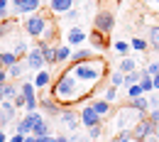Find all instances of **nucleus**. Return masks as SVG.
<instances>
[{
    "label": "nucleus",
    "mask_w": 159,
    "mask_h": 142,
    "mask_svg": "<svg viewBox=\"0 0 159 142\" xmlns=\"http://www.w3.org/2000/svg\"><path fill=\"white\" fill-rule=\"evenodd\" d=\"M79 115H81V125H83V127H96V125H103V115L96 113V108H93L91 103L81 108Z\"/></svg>",
    "instance_id": "7"
},
{
    "label": "nucleus",
    "mask_w": 159,
    "mask_h": 142,
    "mask_svg": "<svg viewBox=\"0 0 159 142\" xmlns=\"http://www.w3.org/2000/svg\"><path fill=\"white\" fill-rule=\"evenodd\" d=\"M154 130H157V125H154V122L144 115V118H142V120L135 125V130H132V140L147 142V137H149V135H154Z\"/></svg>",
    "instance_id": "4"
},
{
    "label": "nucleus",
    "mask_w": 159,
    "mask_h": 142,
    "mask_svg": "<svg viewBox=\"0 0 159 142\" xmlns=\"http://www.w3.org/2000/svg\"><path fill=\"white\" fill-rule=\"evenodd\" d=\"M10 7L15 17H27L32 12H39L42 0H10Z\"/></svg>",
    "instance_id": "3"
},
{
    "label": "nucleus",
    "mask_w": 159,
    "mask_h": 142,
    "mask_svg": "<svg viewBox=\"0 0 159 142\" xmlns=\"http://www.w3.org/2000/svg\"><path fill=\"white\" fill-rule=\"evenodd\" d=\"M10 12H12L10 0H0V22H2V20H10Z\"/></svg>",
    "instance_id": "26"
},
{
    "label": "nucleus",
    "mask_w": 159,
    "mask_h": 142,
    "mask_svg": "<svg viewBox=\"0 0 159 142\" xmlns=\"http://www.w3.org/2000/svg\"><path fill=\"white\" fill-rule=\"evenodd\" d=\"M147 105H149V110H159V96L152 91V93H147Z\"/></svg>",
    "instance_id": "34"
},
{
    "label": "nucleus",
    "mask_w": 159,
    "mask_h": 142,
    "mask_svg": "<svg viewBox=\"0 0 159 142\" xmlns=\"http://www.w3.org/2000/svg\"><path fill=\"white\" fill-rule=\"evenodd\" d=\"M34 86H37V88H47V86H49V83H52V74H49V71H47V69H42V71H37V76H34Z\"/></svg>",
    "instance_id": "17"
},
{
    "label": "nucleus",
    "mask_w": 159,
    "mask_h": 142,
    "mask_svg": "<svg viewBox=\"0 0 159 142\" xmlns=\"http://www.w3.org/2000/svg\"><path fill=\"white\" fill-rule=\"evenodd\" d=\"M37 137V135H34ZM37 142H57V137H52V135H44V137H37Z\"/></svg>",
    "instance_id": "47"
},
{
    "label": "nucleus",
    "mask_w": 159,
    "mask_h": 142,
    "mask_svg": "<svg viewBox=\"0 0 159 142\" xmlns=\"http://www.w3.org/2000/svg\"><path fill=\"white\" fill-rule=\"evenodd\" d=\"M25 137H27V135H20V132H15V135H12V137H10L7 142H25Z\"/></svg>",
    "instance_id": "46"
},
{
    "label": "nucleus",
    "mask_w": 159,
    "mask_h": 142,
    "mask_svg": "<svg viewBox=\"0 0 159 142\" xmlns=\"http://www.w3.org/2000/svg\"><path fill=\"white\" fill-rule=\"evenodd\" d=\"M17 93H20V88H17V86H15L12 81H7V83H5V101H12V98H15Z\"/></svg>",
    "instance_id": "27"
},
{
    "label": "nucleus",
    "mask_w": 159,
    "mask_h": 142,
    "mask_svg": "<svg viewBox=\"0 0 159 142\" xmlns=\"http://www.w3.org/2000/svg\"><path fill=\"white\" fill-rule=\"evenodd\" d=\"M113 47H115V52H120L122 57L127 54V49H132V47H130V42H122V39H118L115 44H113Z\"/></svg>",
    "instance_id": "38"
},
{
    "label": "nucleus",
    "mask_w": 159,
    "mask_h": 142,
    "mask_svg": "<svg viewBox=\"0 0 159 142\" xmlns=\"http://www.w3.org/2000/svg\"><path fill=\"white\" fill-rule=\"evenodd\" d=\"M147 71H149V76H154V74H159V61H152V64L147 66Z\"/></svg>",
    "instance_id": "44"
},
{
    "label": "nucleus",
    "mask_w": 159,
    "mask_h": 142,
    "mask_svg": "<svg viewBox=\"0 0 159 142\" xmlns=\"http://www.w3.org/2000/svg\"><path fill=\"white\" fill-rule=\"evenodd\" d=\"M22 30H25L27 37H34V39H42V42H52L54 32H57L54 22L49 20L47 15H42V12L27 15V17L22 20Z\"/></svg>",
    "instance_id": "1"
},
{
    "label": "nucleus",
    "mask_w": 159,
    "mask_h": 142,
    "mask_svg": "<svg viewBox=\"0 0 159 142\" xmlns=\"http://www.w3.org/2000/svg\"><path fill=\"white\" fill-rule=\"evenodd\" d=\"M57 142H69V137H64V135H61V137H57Z\"/></svg>",
    "instance_id": "52"
},
{
    "label": "nucleus",
    "mask_w": 159,
    "mask_h": 142,
    "mask_svg": "<svg viewBox=\"0 0 159 142\" xmlns=\"http://www.w3.org/2000/svg\"><path fill=\"white\" fill-rule=\"evenodd\" d=\"M91 105L96 108V113H98V115H108V113H110V103L105 101V98H98V101H93Z\"/></svg>",
    "instance_id": "23"
},
{
    "label": "nucleus",
    "mask_w": 159,
    "mask_h": 142,
    "mask_svg": "<svg viewBox=\"0 0 159 142\" xmlns=\"http://www.w3.org/2000/svg\"><path fill=\"white\" fill-rule=\"evenodd\" d=\"M152 81H154V91H159V74H154V76H152Z\"/></svg>",
    "instance_id": "49"
},
{
    "label": "nucleus",
    "mask_w": 159,
    "mask_h": 142,
    "mask_svg": "<svg viewBox=\"0 0 159 142\" xmlns=\"http://www.w3.org/2000/svg\"><path fill=\"white\" fill-rule=\"evenodd\" d=\"M39 108L44 110V115H59L64 110V105L57 98H39Z\"/></svg>",
    "instance_id": "11"
},
{
    "label": "nucleus",
    "mask_w": 159,
    "mask_h": 142,
    "mask_svg": "<svg viewBox=\"0 0 159 142\" xmlns=\"http://www.w3.org/2000/svg\"><path fill=\"white\" fill-rule=\"evenodd\" d=\"M37 108H39V98H30L25 103V113H34Z\"/></svg>",
    "instance_id": "39"
},
{
    "label": "nucleus",
    "mask_w": 159,
    "mask_h": 142,
    "mask_svg": "<svg viewBox=\"0 0 159 142\" xmlns=\"http://www.w3.org/2000/svg\"><path fill=\"white\" fill-rule=\"evenodd\" d=\"M64 20H66V22H76V20H79V10L71 7L69 12H64Z\"/></svg>",
    "instance_id": "40"
},
{
    "label": "nucleus",
    "mask_w": 159,
    "mask_h": 142,
    "mask_svg": "<svg viewBox=\"0 0 159 142\" xmlns=\"http://www.w3.org/2000/svg\"><path fill=\"white\" fill-rule=\"evenodd\" d=\"M108 34H103V32H98V30H93V32H88V42L93 44V49L96 52H103L105 47H108V39H105Z\"/></svg>",
    "instance_id": "13"
},
{
    "label": "nucleus",
    "mask_w": 159,
    "mask_h": 142,
    "mask_svg": "<svg viewBox=\"0 0 159 142\" xmlns=\"http://www.w3.org/2000/svg\"><path fill=\"white\" fill-rule=\"evenodd\" d=\"M66 59H71V49L69 47H57V64H64Z\"/></svg>",
    "instance_id": "28"
},
{
    "label": "nucleus",
    "mask_w": 159,
    "mask_h": 142,
    "mask_svg": "<svg viewBox=\"0 0 159 142\" xmlns=\"http://www.w3.org/2000/svg\"><path fill=\"white\" fill-rule=\"evenodd\" d=\"M100 132H103V125H96V127H88V137L91 140H98Z\"/></svg>",
    "instance_id": "41"
},
{
    "label": "nucleus",
    "mask_w": 159,
    "mask_h": 142,
    "mask_svg": "<svg viewBox=\"0 0 159 142\" xmlns=\"http://www.w3.org/2000/svg\"><path fill=\"white\" fill-rule=\"evenodd\" d=\"M110 86H125V74L122 71H115L110 76Z\"/></svg>",
    "instance_id": "37"
},
{
    "label": "nucleus",
    "mask_w": 159,
    "mask_h": 142,
    "mask_svg": "<svg viewBox=\"0 0 159 142\" xmlns=\"http://www.w3.org/2000/svg\"><path fill=\"white\" fill-rule=\"evenodd\" d=\"M25 59H27V61H25V66H27V69H32V71H42V69H44V64H47L39 47H32V49L27 52V57H25Z\"/></svg>",
    "instance_id": "8"
},
{
    "label": "nucleus",
    "mask_w": 159,
    "mask_h": 142,
    "mask_svg": "<svg viewBox=\"0 0 159 142\" xmlns=\"http://www.w3.org/2000/svg\"><path fill=\"white\" fill-rule=\"evenodd\" d=\"M113 142H137V140H132V132L130 130H120L118 137H113Z\"/></svg>",
    "instance_id": "31"
},
{
    "label": "nucleus",
    "mask_w": 159,
    "mask_h": 142,
    "mask_svg": "<svg viewBox=\"0 0 159 142\" xmlns=\"http://www.w3.org/2000/svg\"><path fill=\"white\" fill-rule=\"evenodd\" d=\"M157 2H159V0H157Z\"/></svg>",
    "instance_id": "53"
},
{
    "label": "nucleus",
    "mask_w": 159,
    "mask_h": 142,
    "mask_svg": "<svg viewBox=\"0 0 159 142\" xmlns=\"http://www.w3.org/2000/svg\"><path fill=\"white\" fill-rule=\"evenodd\" d=\"M37 47L42 49V54H44V61L47 64H57V47H52L49 42H37Z\"/></svg>",
    "instance_id": "15"
},
{
    "label": "nucleus",
    "mask_w": 159,
    "mask_h": 142,
    "mask_svg": "<svg viewBox=\"0 0 159 142\" xmlns=\"http://www.w3.org/2000/svg\"><path fill=\"white\" fill-rule=\"evenodd\" d=\"M122 74H130V71H137V61L135 59H130V57H122L120 59V66H118Z\"/></svg>",
    "instance_id": "21"
},
{
    "label": "nucleus",
    "mask_w": 159,
    "mask_h": 142,
    "mask_svg": "<svg viewBox=\"0 0 159 142\" xmlns=\"http://www.w3.org/2000/svg\"><path fill=\"white\" fill-rule=\"evenodd\" d=\"M12 103H15V108H25V103H27V98H25L22 93H17V96L12 98Z\"/></svg>",
    "instance_id": "42"
},
{
    "label": "nucleus",
    "mask_w": 159,
    "mask_h": 142,
    "mask_svg": "<svg viewBox=\"0 0 159 142\" xmlns=\"http://www.w3.org/2000/svg\"><path fill=\"white\" fill-rule=\"evenodd\" d=\"M139 79H142V71H130V74H125V88L127 86H135V83H139Z\"/></svg>",
    "instance_id": "25"
},
{
    "label": "nucleus",
    "mask_w": 159,
    "mask_h": 142,
    "mask_svg": "<svg viewBox=\"0 0 159 142\" xmlns=\"http://www.w3.org/2000/svg\"><path fill=\"white\" fill-rule=\"evenodd\" d=\"M113 27H115V17H113V12L100 10L98 15H96V20H93V30H98V32H103V34H110Z\"/></svg>",
    "instance_id": "5"
},
{
    "label": "nucleus",
    "mask_w": 159,
    "mask_h": 142,
    "mask_svg": "<svg viewBox=\"0 0 159 142\" xmlns=\"http://www.w3.org/2000/svg\"><path fill=\"white\" fill-rule=\"evenodd\" d=\"M34 91H37V86H34L32 81H25V83L20 86V93L27 98V101H30V98H37V93H34Z\"/></svg>",
    "instance_id": "22"
},
{
    "label": "nucleus",
    "mask_w": 159,
    "mask_h": 142,
    "mask_svg": "<svg viewBox=\"0 0 159 142\" xmlns=\"http://www.w3.org/2000/svg\"><path fill=\"white\" fill-rule=\"evenodd\" d=\"M91 57H93V49H79V52H74V54H71L69 66H74V64H83V61H88Z\"/></svg>",
    "instance_id": "16"
},
{
    "label": "nucleus",
    "mask_w": 159,
    "mask_h": 142,
    "mask_svg": "<svg viewBox=\"0 0 159 142\" xmlns=\"http://www.w3.org/2000/svg\"><path fill=\"white\" fill-rule=\"evenodd\" d=\"M5 101V86H0V103Z\"/></svg>",
    "instance_id": "50"
},
{
    "label": "nucleus",
    "mask_w": 159,
    "mask_h": 142,
    "mask_svg": "<svg viewBox=\"0 0 159 142\" xmlns=\"http://www.w3.org/2000/svg\"><path fill=\"white\" fill-rule=\"evenodd\" d=\"M7 140H10V137L5 135V127H0V142H7Z\"/></svg>",
    "instance_id": "48"
},
{
    "label": "nucleus",
    "mask_w": 159,
    "mask_h": 142,
    "mask_svg": "<svg viewBox=\"0 0 159 142\" xmlns=\"http://www.w3.org/2000/svg\"><path fill=\"white\" fill-rule=\"evenodd\" d=\"M137 96H144L142 86H139V83H135V86H127V98H137Z\"/></svg>",
    "instance_id": "35"
},
{
    "label": "nucleus",
    "mask_w": 159,
    "mask_h": 142,
    "mask_svg": "<svg viewBox=\"0 0 159 142\" xmlns=\"http://www.w3.org/2000/svg\"><path fill=\"white\" fill-rule=\"evenodd\" d=\"M12 52H15L17 57H25V54L30 52V49H27V42H25V39H17V44H15V49H12Z\"/></svg>",
    "instance_id": "36"
},
{
    "label": "nucleus",
    "mask_w": 159,
    "mask_h": 142,
    "mask_svg": "<svg viewBox=\"0 0 159 142\" xmlns=\"http://www.w3.org/2000/svg\"><path fill=\"white\" fill-rule=\"evenodd\" d=\"M0 61H2L5 69H10V66H15V64L20 61V57H17L15 52H0Z\"/></svg>",
    "instance_id": "19"
},
{
    "label": "nucleus",
    "mask_w": 159,
    "mask_h": 142,
    "mask_svg": "<svg viewBox=\"0 0 159 142\" xmlns=\"http://www.w3.org/2000/svg\"><path fill=\"white\" fill-rule=\"evenodd\" d=\"M149 49H154V52H159V25H157V27H152V30H149Z\"/></svg>",
    "instance_id": "24"
},
{
    "label": "nucleus",
    "mask_w": 159,
    "mask_h": 142,
    "mask_svg": "<svg viewBox=\"0 0 159 142\" xmlns=\"http://www.w3.org/2000/svg\"><path fill=\"white\" fill-rule=\"evenodd\" d=\"M15 103L12 101H2L0 103V127H7L10 122L15 120Z\"/></svg>",
    "instance_id": "9"
},
{
    "label": "nucleus",
    "mask_w": 159,
    "mask_h": 142,
    "mask_svg": "<svg viewBox=\"0 0 159 142\" xmlns=\"http://www.w3.org/2000/svg\"><path fill=\"white\" fill-rule=\"evenodd\" d=\"M66 39H69V44L79 47V44H83V42L88 39V32H83L81 27H71V30H69V34H66Z\"/></svg>",
    "instance_id": "14"
},
{
    "label": "nucleus",
    "mask_w": 159,
    "mask_h": 142,
    "mask_svg": "<svg viewBox=\"0 0 159 142\" xmlns=\"http://www.w3.org/2000/svg\"><path fill=\"white\" fill-rule=\"evenodd\" d=\"M32 135H37V137L49 135V122H47V118H39V120L34 122V130H32Z\"/></svg>",
    "instance_id": "20"
},
{
    "label": "nucleus",
    "mask_w": 159,
    "mask_h": 142,
    "mask_svg": "<svg viewBox=\"0 0 159 142\" xmlns=\"http://www.w3.org/2000/svg\"><path fill=\"white\" fill-rule=\"evenodd\" d=\"M74 5H76V0H49V10H52L54 15H64V12H69Z\"/></svg>",
    "instance_id": "12"
},
{
    "label": "nucleus",
    "mask_w": 159,
    "mask_h": 142,
    "mask_svg": "<svg viewBox=\"0 0 159 142\" xmlns=\"http://www.w3.org/2000/svg\"><path fill=\"white\" fill-rule=\"evenodd\" d=\"M25 69H27V66H22V61H17L15 66H10V69H7V74H10V79H20L22 74H25Z\"/></svg>",
    "instance_id": "29"
},
{
    "label": "nucleus",
    "mask_w": 159,
    "mask_h": 142,
    "mask_svg": "<svg viewBox=\"0 0 159 142\" xmlns=\"http://www.w3.org/2000/svg\"><path fill=\"white\" fill-rule=\"evenodd\" d=\"M59 120H61V125H66L69 130H76L81 125V115H76L74 110H69V108H64L59 113Z\"/></svg>",
    "instance_id": "10"
},
{
    "label": "nucleus",
    "mask_w": 159,
    "mask_h": 142,
    "mask_svg": "<svg viewBox=\"0 0 159 142\" xmlns=\"http://www.w3.org/2000/svg\"><path fill=\"white\" fill-rule=\"evenodd\" d=\"M103 98H105L108 103H113L115 98H118V86H108V88H105V93H103Z\"/></svg>",
    "instance_id": "32"
},
{
    "label": "nucleus",
    "mask_w": 159,
    "mask_h": 142,
    "mask_svg": "<svg viewBox=\"0 0 159 142\" xmlns=\"http://www.w3.org/2000/svg\"><path fill=\"white\" fill-rule=\"evenodd\" d=\"M130 47H132L135 52H144V49H149V42H147V39H132V42H130Z\"/></svg>",
    "instance_id": "33"
},
{
    "label": "nucleus",
    "mask_w": 159,
    "mask_h": 142,
    "mask_svg": "<svg viewBox=\"0 0 159 142\" xmlns=\"http://www.w3.org/2000/svg\"><path fill=\"white\" fill-rule=\"evenodd\" d=\"M25 142H37V137H34V135H27V137H25Z\"/></svg>",
    "instance_id": "51"
},
{
    "label": "nucleus",
    "mask_w": 159,
    "mask_h": 142,
    "mask_svg": "<svg viewBox=\"0 0 159 142\" xmlns=\"http://www.w3.org/2000/svg\"><path fill=\"white\" fill-rule=\"evenodd\" d=\"M12 25H15V20H2V22H0V42H2L5 37H7V34H10Z\"/></svg>",
    "instance_id": "30"
},
{
    "label": "nucleus",
    "mask_w": 159,
    "mask_h": 142,
    "mask_svg": "<svg viewBox=\"0 0 159 142\" xmlns=\"http://www.w3.org/2000/svg\"><path fill=\"white\" fill-rule=\"evenodd\" d=\"M147 118L157 125V122H159V110H149V113H147Z\"/></svg>",
    "instance_id": "45"
},
{
    "label": "nucleus",
    "mask_w": 159,
    "mask_h": 142,
    "mask_svg": "<svg viewBox=\"0 0 159 142\" xmlns=\"http://www.w3.org/2000/svg\"><path fill=\"white\" fill-rule=\"evenodd\" d=\"M144 118V113H139L137 108H132V105H127L125 110H120L118 113V127L120 130H135V125H137L139 120Z\"/></svg>",
    "instance_id": "2"
},
{
    "label": "nucleus",
    "mask_w": 159,
    "mask_h": 142,
    "mask_svg": "<svg viewBox=\"0 0 159 142\" xmlns=\"http://www.w3.org/2000/svg\"><path fill=\"white\" fill-rule=\"evenodd\" d=\"M39 118H44L42 113H25V118L22 120L15 122V132H20V135H32V130H34V122L39 120Z\"/></svg>",
    "instance_id": "6"
},
{
    "label": "nucleus",
    "mask_w": 159,
    "mask_h": 142,
    "mask_svg": "<svg viewBox=\"0 0 159 142\" xmlns=\"http://www.w3.org/2000/svg\"><path fill=\"white\" fill-rule=\"evenodd\" d=\"M127 105L137 108L139 113H144V115L149 113V105H147V93H144V96H137V98H130V103H127Z\"/></svg>",
    "instance_id": "18"
},
{
    "label": "nucleus",
    "mask_w": 159,
    "mask_h": 142,
    "mask_svg": "<svg viewBox=\"0 0 159 142\" xmlns=\"http://www.w3.org/2000/svg\"><path fill=\"white\" fill-rule=\"evenodd\" d=\"M7 81H10V74H7V69H0V86H5Z\"/></svg>",
    "instance_id": "43"
}]
</instances>
